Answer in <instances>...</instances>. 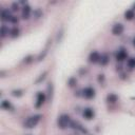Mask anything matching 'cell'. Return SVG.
Returning a JSON list of instances; mask_svg holds the SVG:
<instances>
[{"mask_svg":"<svg viewBox=\"0 0 135 135\" xmlns=\"http://www.w3.org/2000/svg\"><path fill=\"white\" fill-rule=\"evenodd\" d=\"M133 45L135 46V37H134V39H133Z\"/></svg>","mask_w":135,"mask_h":135,"instance_id":"obj_23","label":"cell"},{"mask_svg":"<svg viewBox=\"0 0 135 135\" xmlns=\"http://www.w3.org/2000/svg\"><path fill=\"white\" fill-rule=\"evenodd\" d=\"M134 17H135L134 9H127V11L124 12V18H126L127 20H132Z\"/></svg>","mask_w":135,"mask_h":135,"instance_id":"obj_12","label":"cell"},{"mask_svg":"<svg viewBox=\"0 0 135 135\" xmlns=\"http://www.w3.org/2000/svg\"><path fill=\"white\" fill-rule=\"evenodd\" d=\"M123 31H124V26H123L121 23H116V24H114L113 27H112V34L115 35V36L121 35V34L123 33Z\"/></svg>","mask_w":135,"mask_h":135,"instance_id":"obj_7","label":"cell"},{"mask_svg":"<svg viewBox=\"0 0 135 135\" xmlns=\"http://www.w3.org/2000/svg\"><path fill=\"white\" fill-rule=\"evenodd\" d=\"M127 56H128L127 50L123 49V47H120V49L116 52V54H115V58H116L117 61H123V60L127 58Z\"/></svg>","mask_w":135,"mask_h":135,"instance_id":"obj_5","label":"cell"},{"mask_svg":"<svg viewBox=\"0 0 135 135\" xmlns=\"http://www.w3.org/2000/svg\"><path fill=\"white\" fill-rule=\"evenodd\" d=\"M40 119H41V115L40 114H36V115H33V116H30L24 121V127L27 128V129H32V128L36 127L39 123Z\"/></svg>","mask_w":135,"mask_h":135,"instance_id":"obj_2","label":"cell"},{"mask_svg":"<svg viewBox=\"0 0 135 135\" xmlns=\"http://www.w3.org/2000/svg\"><path fill=\"white\" fill-rule=\"evenodd\" d=\"M109 56L107 55V54H102L101 56H100V63L102 64V65H105V64H108V62H109Z\"/></svg>","mask_w":135,"mask_h":135,"instance_id":"obj_14","label":"cell"},{"mask_svg":"<svg viewBox=\"0 0 135 135\" xmlns=\"http://www.w3.org/2000/svg\"><path fill=\"white\" fill-rule=\"evenodd\" d=\"M46 74H47V72H44V73H43V75H41V77H40V78H39V79H37V80H36V83H39V82H40V81H41V80H43V79H44V77H45V75H46Z\"/></svg>","mask_w":135,"mask_h":135,"instance_id":"obj_21","label":"cell"},{"mask_svg":"<svg viewBox=\"0 0 135 135\" xmlns=\"http://www.w3.org/2000/svg\"><path fill=\"white\" fill-rule=\"evenodd\" d=\"M71 122H72V119L68 114H62L57 119V126L61 130H64V129L69 128L71 126Z\"/></svg>","mask_w":135,"mask_h":135,"instance_id":"obj_1","label":"cell"},{"mask_svg":"<svg viewBox=\"0 0 135 135\" xmlns=\"http://www.w3.org/2000/svg\"><path fill=\"white\" fill-rule=\"evenodd\" d=\"M12 9L15 11V12L18 11V9H19V5H18V3H16V2L13 3V4H12Z\"/></svg>","mask_w":135,"mask_h":135,"instance_id":"obj_20","label":"cell"},{"mask_svg":"<svg viewBox=\"0 0 135 135\" xmlns=\"http://www.w3.org/2000/svg\"><path fill=\"white\" fill-rule=\"evenodd\" d=\"M12 95L15 96V97H20V96L22 95V91H21V90H14V91L12 92Z\"/></svg>","mask_w":135,"mask_h":135,"instance_id":"obj_18","label":"cell"},{"mask_svg":"<svg viewBox=\"0 0 135 135\" xmlns=\"http://www.w3.org/2000/svg\"><path fill=\"white\" fill-rule=\"evenodd\" d=\"M45 94L43 92H38L37 96H36V102H35V107L36 108H40L42 107V104L45 102Z\"/></svg>","mask_w":135,"mask_h":135,"instance_id":"obj_4","label":"cell"},{"mask_svg":"<svg viewBox=\"0 0 135 135\" xmlns=\"http://www.w3.org/2000/svg\"><path fill=\"white\" fill-rule=\"evenodd\" d=\"M95 95H96V91L92 86H86L82 90V96L86 99H92L95 97Z\"/></svg>","mask_w":135,"mask_h":135,"instance_id":"obj_3","label":"cell"},{"mask_svg":"<svg viewBox=\"0 0 135 135\" xmlns=\"http://www.w3.org/2000/svg\"><path fill=\"white\" fill-rule=\"evenodd\" d=\"M127 65L130 68V69H134L135 68V58L131 57L127 60Z\"/></svg>","mask_w":135,"mask_h":135,"instance_id":"obj_17","label":"cell"},{"mask_svg":"<svg viewBox=\"0 0 135 135\" xmlns=\"http://www.w3.org/2000/svg\"><path fill=\"white\" fill-rule=\"evenodd\" d=\"M8 34H11V31L8 30V27L6 26V25H2L1 26V38H4V37H6Z\"/></svg>","mask_w":135,"mask_h":135,"instance_id":"obj_13","label":"cell"},{"mask_svg":"<svg viewBox=\"0 0 135 135\" xmlns=\"http://www.w3.org/2000/svg\"><path fill=\"white\" fill-rule=\"evenodd\" d=\"M31 12H32L31 6L27 5V4H25V5L22 7V13H21L22 18H23V19H28L30 16H31Z\"/></svg>","mask_w":135,"mask_h":135,"instance_id":"obj_11","label":"cell"},{"mask_svg":"<svg viewBox=\"0 0 135 135\" xmlns=\"http://www.w3.org/2000/svg\"><path fill=\"white\" fill-rule=\"evenodd\" d=\"M1 108H2V109H5V110H11L13 107H12V104H11L9 101L3 100V101L1 102Z\"/></svg>","mask_w":135,"mask_h":135,"instance_id":"obj_16","label":"cell"},{"mask_svg":"<svg viewBox=\"0 0 135 135\" xmlns=\"http://www.w3.org/2000/svg\"><path fill=\"white\" fill-rule=\"evenodd\" d=\"M13 18H14V16L11 14V12L8 9H6V8H2L1 9V20L2 21H9V22H12Z\"/></svg>","mask_w":135,"mask_h":135,"instance_id":"obj_6","label":"cell"},{"mask_svg":"<svg viewBox=\"0 0 135 135\" xmlns=\"http://www.w3.org/2000/svg\"><path fill=\"white\" fill-rule=\"evenodd\" d=\"M107 101H109V102H116L117 101V96L115 95V94H113V93H111V94H109L108 96H107Z\"/></svg>","mask_w":135,"mask_h":135,"instance_id":"obj_15","label":"cell"},{"mask_svg":"<svg viewBox=\"0 0 135 135\" xmlns=\"http://www.w3.org/2000/svg\"><path fill=\"white\" fill-rule=\"evenodd\" d=\"M71 128H73V129H75V130H77V131H79V132H81V133H84V134H86L88 133V131H86V129L80 123V122H78V121H74V120H72V122H71V126H70Z\"/></svg>","mask_w":135,"mask_h":135,"instance_id":"obj_8","label":"cell"},{"mask_svg":"<svg viewBox=\"0 0 135 135\" xmlns=\"http://www.w3.org/2000/svg\"><path fill=\"white\" fill-rule=\"evenodd\" d=\"M82 115H83V117H84L85 119L91 120L92 118H94L95 112H94V110H93L92 108H85V109L83 110V112H82Z\"/></svg>","mask_w":135,"mask_h":135,"instance_id":"obj_9","label":"cell"},{"mask_svg":"<svg viewBox=\"0 0 135 135\" xmlns=\"http://www.w3.org/2000/svg\"><path fill=\"white\" fill-rule=\"evenodd\" d=\"M133 7H134V9H135V3H134V5H133Z\"/></svg>","mask_w":135,"mask_h":135,"instance_id":"obj_24","label":"cell"},{"mask_svg":"<svg viewBox=\"0 0 135 135\" xmlns=\"http://www.w3.org/2000/svg\"><path fill=\"white\" fill-rule=\"evenodd\" d=\"M100 56H101V55H100L98 52L94 51V52H92V53L89 55V61H90L91 63L99 62V61H100Z\"/></svg>","mask_w":135,"mask_h":135,"instance_id":"obj_10","label":"cell"},{"mask_svg":"<svg viewBox=\"0 0 135 135\" xmlns=\"http://www.w3.org/2000/svg\"><path fill=\"white\" fill-rule=\"evenodd\" d=\"M75 83H76V79H74V78H71V79L69 80V85H70V86H73Z\"/></svg>","mask_w":135,"mask_h":135,"instance_id":"obj_22","label":"cell"},{"mask_svg":"<svg viewBox=\"0 0 135 135\" xmlns=\"http://www.w3.org/2000/svg\"><path fill=\"white\" fill-rule=\"evenodd\" d=\"M11 34H12V37H16V36H18V34H19V30H18L17 27H14V28L11 31Z\"/></svg>","mask_w":135,"mask_h":135,"instance_id":"obj_19","label":"cell"}]
</instances>
